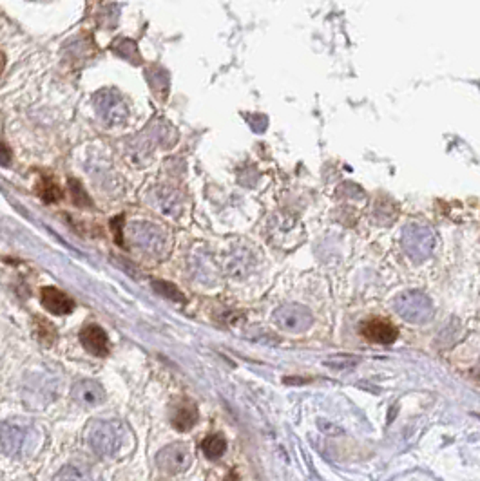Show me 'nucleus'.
<instances>
[{"label": "nucleus", "mask_w": 480, "mask_h": 481, "mask_svg": "<svg viewBox=\"0 0 480 481\" xmlns=\"http://www.w3.org/2000/svg\"><path fill=\"white\" fill-rule=\"evenodd\" d=\"M199 413L198 407L192 400H187V398H181V400L174 402L172 404V413H171V422L174 425V429L180 432H187L194 427L198 423Z\"/></svg>", "instance_id": "obj_8"}, {"label": "nucleus", "mask_w": 480, "mask_h": 481, "mask_svg": "<svg viewBox=\"0 0 480 481\" xmlns=\"http://www.w3.org/2000/svg\"><path fill=\"white\" fill-rule=\"evenodd\" d=\"M86 440L96 455L109 459L123 458L132 449L131 431L118 420L95 422L87 429Z\"/></svg>", "instance_id": "obj_1"}, {"label": "nucleus", "mask_w": 480, "mask_h": 481, "mask_svg": "<svg viewBox=\"0 0 480 481\" xmlns=\"http://www.w3.org/2000/svg\"><path fill=\"white\" fill-rule=\"evenodd\" d=\"M362 335L366 338H370L371 342H379V344H392V342L397 338V329L392 326L386 320L373 319L368 320L364 326H362Z\"/></svg>", "instance_id": "obj_12"}, {"label": "nucleus", "mask_w": 480, "mask_h": 481, "mask_svg": "<svg viewBox=\"0 0 480 481\" xmlns=\"http://www.w3.org/2000/svg\"><path fill=\"white\" fill-rule=\"evenodd\" d=\"M223 481H240V476H238V473H234V471H232V473L226 474L225 480Z\"/></svg>", "instance_id": "obj_24"}, {"label": "nucleus", "mask_w": 480, "mask_h": 481, "mask_svg": "<svg viewBox=\"0 0 480 481\" xmlns=\"http://www.w3.org/2000/svg\"><path fill=\"white\" fill-rule=\"evenodd\" d=\"M40 301L42 304H44L45 310H49L54 315H69L72 311V308H75L72 299H69L65 293L53 288V286H45V288H42Z\"/></svg>", "instance_id": "obj_11"}, {"label": "nucleus", "mask_w": 480, "mask_h": 481, "mask_svg": "<svg viewBox=\"0 0 480 481\" xmlns=\"http://www.w3.org/2000/svg\"><path fill=\"white\" fill-rule=\"evenodd\" d=\"M337 360V362H332V360H326L325 364L328 365V368H334V369H343V368H352L353 364H355V360L353 358H343V356H339V358H334Z\"/></svg>", "instance_id": "obj_20"}, {"label": "nucleus", "mask_w": 480, "mask_h": 481, "mask_svg": "<svg viewBox=\"0 0 480 481\" xmlns=\"http://www.w3.org/2000/svg\"><path fill=\"white\" fill-rule=\"evenodd\" d=\"M276 324L286 333H303L312 324V313L301 304H285L276 311Z\"/></svg>", "instance_id": "obj_6"}, {"label": "nucleus", "mask_w": 480, "mask_h": 481, "mask_svg": "<svg viewBox=\"0 0 480 481\" xmlns=\"http://www.w3.org/2000/svg\"><path fill=\"white\" fill-rule=\"evenodd\" d=\"M35 333H36V338L44 344V346L51 347L56 342V329H54L53 324L49 322V320L45 319H40V317H36L35 319Z\"/></svg>", "instance_id": "obj_17"}, {"label": "nucleus", "mask_w": 480, "mask_h": 481, "mask_svg": "<svg viewBox=\"0 0 480 481\" xmlns=\"http://www.w3.org/2000/svg\"><path fill=\"white\" fill-rule=\"evenodd\" d=\"M154 290L158 293H162L163 297L171 299V301H176V302H183L185 301V297H183V293L180 292V290L174 286V284L171 283H163V281H158V283H154Z\"/></svg>", "instance_id": "obj_18"}, {"label": "nucleus", "mask_w": 480, "mask_h": 481, "mask_svg": "<svg viewBox=\"0 0 480 481\" xmlns=\"http://www.w3.org/2000/svg\"><path fill=\"white\" fill-rule=\"evenodd\" d=\"M394 308L398 315L412 324H422L433 317V302L419 290L398 293L394 299Z\"/></svg>", "instance_id": "obj_3"}, {"label": "nucleus", "mask_w": 480, "mask_h": 481, "mask_svg": "<svg viewBox=\"0 0 480 481\" xmlns=\"http://www.w3.org/2000/svg\"><path fill=\"white\" fill-rule=\"evenodd\" d=\"M80 342H82V346L86 347L91 355H95V356L109 355L107 333L100 328V326H96V324H91V326H86V328L82 329Z\"/></svg>", "instance_id": "obj_10"}, {"label": "nucleus", "mask_w": 480, "mask_h": 481, "mask_svg": "<svg viewBox=\"0 0 480 481\" xmlns=\"http://www.w3.org/2000/svg\"><path fill=\"white\" fill-rule=\"evenodd\" d=\"M317 425H319V429H321L323 432H326V434H330V436H334V434H339L341 429L337 427V425H334V423L326 422V420H319L317 422Z\"/></svg>", "instance_id": "obj_23"}, {"label": "nucleus", "mask_w": 480, "mask_h": 481, "mask_svg": "<svg viewBox=\"0 0 480 481\" xmlns=\"http://www.w3.org/2000/svg\"><path fill=\"white\" fill-rule=\"evenodd\" d=\"M42 432L26 420H8L0 425V447L11 458H29L40 449Z\"/></svg>", "instance_id": "obj_2"}, {"label": "nucleus", "mask_w": 480, "mask_h": 481, "mask_svg": "<svg viewBox=\"0 0 480 481\" xmlns=\"http://www.w3.org/2000/svg\"><path fill=\"white\" fill-rule=\"evenodd\" d=\"M4 68H6V56H4V53L0 51V74H2Z\"/></svg>", "instance_id": "obj_25"}, {"label": "nucleus", "mask_w": 480, "mask_h": 481, "mask_svg": "<svg viewBox=\"0 0 480 481\" xmlns=\"http://www.w3.org/2000/svg\"><path fill=\"white\" fill-rule=\"evenodd\" d=\"M53 481H100V478L89 467L69 464L60 468Z\"/></svg>", "instance_id": "obj_13"}, {"label": "nucleus", "mask_w": 480, "mask_h": 481, "mask_svg": "<svg viewBox=\"0 0 480 481\" xmlns=\"http://www.w3.org/2000/svg\"><path fill=\"white\" fill-rule=\"evenodd\" d=\"M122 223H123V216H118L116 219L111 223V225H113V234H114V237H116V243L120 244V246H125V244H123V239H122V228H120V225H122Z\"/></svg>", "instance_id": "obj_22"}, {"label": "nucleus", "mask_w": 480, "mask_h": 481, "mask_svg": "<svg viewBox=\"0 0 480 481\" xmlns=\"http://www.w3.org/2000/svg\"><path fill=\"white\" fill-rule=\"evenodd\" d=\"M201 449H203V455L207 456L208 459L222 458L226 450V440L222 434H210V436H207L203 440Z\"/></svg>", "instance_id": "obj_16"}, {"label": "nucleus", "mask_w": 480, "mask_h": 481, "mask_svg": "<svg viewBox=\"0 0 480 481\" xmlns=\"http://www.w3.org/2000/svg\"><path fill=\"white\" fill-rule=\"evenodd\" d=\"M69 190H71V198L77 207H89V196L86 194V190L82 189V184L77 180H69Z\"/></svg>", "instance_id": "obj_19"}, {"label": "nucleus", "mask_w": 480, "mask_h": 481, "mask_svg": "<svg viewBox=\"0 0 480 481\" xmlns=\"http://www.w3.org/2000/svg\"><path fill=\"white\" fill-rule=\"evenodd\" d=\"M479 365H480V360H479Z\"/></svg>", "instance_id": "obj_26"}, {"label": "nucleus", "mask_w": 480, "mask_h": 481, "mask_svg": "<svg viewBox=\"0 0 480 481\" xmlns=\"http://www.w3.org/2000/svg\"><path fill=\"white\" fill-rule=\"evenodd\" d=\"M36 194L44 203H56L62 199V189L49 174H44L36 184Z\"/></svg>", "instance_id": "obj_14"}, {"label": "nucleus", "mask_w": 480, "mask_h": 481, "mask_svg": "<svg viewBox=\"0 0 480 481\" xmlns=\"http://www.w3.org/2000/svg\"><path fill=\"white\" fill-rule=\"evenodd\" d=\"M437 239L431 228L424 225H408L403 232V248L413 262H422L430 259L435 250Z\"/></svg>", "instance_id": "obj_4"}, {"label": "nucleus", "mask_w": 480, "mask_h": 481, "mask_svg": "<svg viewBox=\"0 0 480 481\" xmlns=\"http://www.w3.org/2000/svg\"><path fill=\"white\" fill-rule=\"evenodd\" d=\"M141 230H134V241L136 244H140L141 248H156L162 244V239H160V230L156 226L150 225H140Z\"/></svg>", "instance_id": "obj_15"}, {"label": "nucleus", "mask_w": 480, "mask_h": 481, "mask_svg": "<svg viewBox=\"0 0 480 481\" xmlns=\"http://www.w3.org/2000/svg\"><path fill=\"white\" fill-rule=\"evenodd\" d=\"M11 159H13V152L9 149V145L4 143V141H0V163H2V165H9Z\"/></svg>", "instance_id": "obj_21"}, {"label": "nucleus", "mask_w": 480, "mask_h": 481, "mask_svg": "<svg viewBox=\"0 0 480 481\" xmlns=\"http://www.w3.org/2000/svg\"><path fill=\"white\" fill-rule=\"evenodd\" d=\"M96 107H98L102 120L111 127L120 125V123L125 122L127 114H129L125 102H123V98L118 96L116 90H104L102 95H98Z\"/></svg>", "instance_id": "obj_7"}, {"label": "nucleus", "mask_w": 480, "mask_h": 481, "mask_svg": "<svg viewBox=\"0 0 480 481\" xmlns=\"http://www.w3.org/2000/svg\"><path fill=\"white\" fill-rule=\"evenodd\" d=\"M71 395L75 402L80 404L82 407H96L105 398L104 389L95 380H80V382H77L72 386Z\"/></svg>", "instance_id": "obj_9"}, {"label": "nucleus", "mask_w": 480, "mask_h": 481, "mask_svg": "<svg viewBox=\"0 0 480 481\" xmlns=\"http://www.w3.org/2000/svg\"><path fill=\"white\" fill-rule=\"evenodd\" d=\"M192 450L185 443H171L163 447L156 456V465L167 474L185 473L192 465Z\"/></svg>", "instance_id": "obj_5"}]
</instances>
